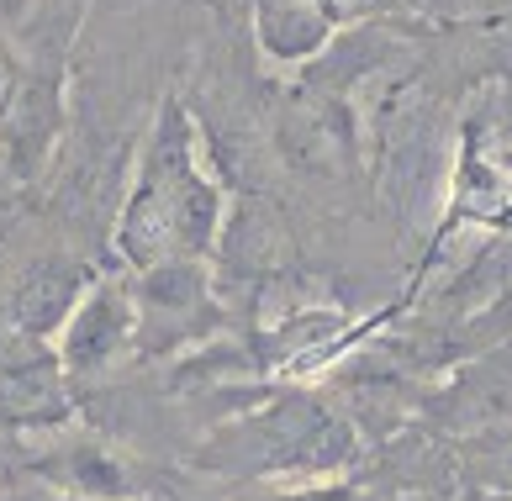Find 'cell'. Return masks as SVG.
<instances>
[{
    "instance_id": "6da1fadb",
    "label": "cell",
    "mask_w": 512,
    "mask_h": 501,
    "mask_svg": "<svg viewBox=\"0 0 512 501\" xmlns=\"http://www.w3.org/2000/svg\"><path fill=\"white\" fill-rule=\"evenodd\" d=\"M127 333H132V306H127L122 291L106 285V291H96L90 301L74 306V317L64 327V364L74 375H96L117 359Z\"/></svg>"
},
{
    "instance_id": "7a4b0ae2",
    "label": "cell",
    "mask_w": 512,
    "mask_h": 501,
    "mask_svg": "<svg viewBox=\"0 0 512 501\" xmlns=\"http://www.w3.org/2000/svg\"><path fill=\"white\" fill-rule=\"evenodd\" d=\"M53 475L64 480V491L85 496V501H117L127 491V470L117 454H106L101 443H74V449L59 454Z\"/></svg>"
},
{
    "instance_id": "3957f363",
    "label": "cell",
    "mask_w": 512,
    "mask_h": 501,
    "mask_svg": "<svg viewBox=\"0 0 512 501\" xmlns=\"http://www.w3.org/2000/svg\"><path fill=\"white\" fill-rule=\"evenodd\" d=\"M69 306H74V275L59 264H37L22 280V291H16L11 312L22 322V333H48L53 322H64Z\"/></svg>"
},
{
    "instance_id": "277c9868",
    "label": "cell",
    "mask_w": 512,
    "mask_h": 501,
    "mask_svg": "<svg viewBox=\"0 0 512 501\" xmlns=\"http://www.w3.org/2000/svg\"><path fill=\"white\" fill-rule=\"evenodd\" d=\"M280 501H349L344 486H317V491H296V496H280Z\"/></svg>"
},
{
    "instance_id": "5b68a950",
    "label": "cell",
    "mask_w": 512,
    "mask_h": 501,
    "mask_svg": "<svg viewBox=\"0 0 512 501\" xmlns=\"http://www.w3.org/2000/svg\"><path fill=\"white\" fill-rule=\"evenodd\" d=\"M11 90H16V74H11V64H6V59H0V111H6Z\"/></svg>"
}]
</instances>
